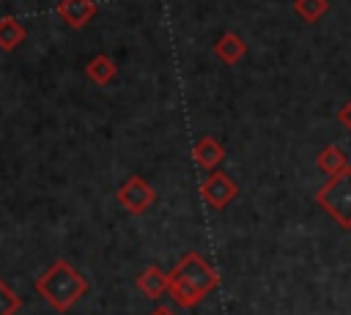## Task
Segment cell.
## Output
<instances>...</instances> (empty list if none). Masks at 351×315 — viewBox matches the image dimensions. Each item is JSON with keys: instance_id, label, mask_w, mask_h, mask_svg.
Returning a JSON list of instances; mask_svg holds the SVG:
<instances>
[{"instance_id": "cell-1", "label": "cell", "mask_w": 351, "mask_h": 315, "mask_svg": "<svg viewBox=\"0 0 351 315\" xmlns=\"http://www.w3.org/2000/svg\"><path fill=\"white\" fill-rule=\"evenodd\" d=\"M167 279H170L167 282L170 299L178 307H184V310L200 304L217 288V282H219V277L214 274V268L197 252H186L178 260V266L173 271H167Z\"/></svg>"}, {"instance_id": "cell-2", "label": "cell", "mask_w": 351, "mask_h": 315, "mask_svg": "<svg viewBox=\"0 0 351 315\" xmlns=\"http://www.w3.org/2000/svg\"><path fill=\"white\" fill-rule=\"evenodd\" d=\"M36 290L55 312H66L88 293V279L69 260H55L36 279Z\"/></svg>"}, {"instance_id": "cell-3", "label": "cell", "mask_w": 351, "mask_h": 315, "mask_svg": "<svg viewBox=\"0 0 351 315\" xmlns=\"http://www.w3.org/2000/svg\"><path fill=\"white\" fill-rule=\"evenodd\" d=\"M315 203L340 225V227H351V167L343 170L340 175L329 178L318 192H315Z\"/></svg>"}, {"instance_id": "cell-4", "label": "cell", "mask_w": 351, "mask_h": 315, "mask_svg": "<svg viewBox=\"0 0 351 315\" xmlns=\"http://www.w3.org/2000/svg\"><path fill=\"white\" fill-rule=\"evenodd\" d=\"M115 197H118L121 208H126L129 214H143V211H148V208L154 205L156 192H154V186H151L145 178L132 175L129 181L121 184V189H118Z\"/></svg>"}, {"instance_id": "cell-5", "label": "cell", "mask_w": 351, "mask_h": 315, "mask_svg": "<svg viewBox=\"0 0 351 315\" xmlns=\"http://www.w3.org/2000/svg\"><path fill=\"white\" fill-rule=\"evenodd\" d=\"M236 194H239L236 181H233L230 175H225L222 170L208 173V178L200 184V197H203L211 208H217V211L228 208V205L233 203V197H236Z\"/></svg>"}, {"instance_id": "cell-6", "label": "cell", "mask_w": 351, "mask_h": 315, "mask_svg": "<svg viewBox=\"0 0 351 315\" xmlns=\"http://www.w3.org/2000/svg\"><path fill=\"white\" fill-rule=\"evenodd\" d=\"M192 159H195V164H197V167H203V170L214 173V170L225 162V148H222V142H219L217 137L203 134V137L192 145Z\"/></svg>"}, {"instance_id": "cell-7", "label": "cell", "mask_w": 351, "mask_h": 315, "mask_svg": "<svg viewBox=\"0 0 351 315\" xmlns=\"http://www.w3.org/2000/svg\"><path fill=\"white\" fill-rule=\"evenodd\" d=\"M58 14H60V19H63L69 27L80 30V27H85V25L93 19L96 3H93V0H60V3H58Z\"/></svg>"}, {"instance_id": "cell-8", "label": "cell", "mask_w": 351, "mask_h": 315, "mask_svg": "<svg viewBox=\"0 0 351 315\" xmlns=\"http://www.w3.org/2000/svg\"><path fill=\"white\" fill-rule=\"evenodd\" d=\"M214 55H217L225 66H236V63L247 55V44H244V38H241L239 33L228 30V33H222V36L217 38V44H214Z\"/></svg>"}, {"instance_id": "cell-9", "label": "cell", "mask_w": 351, "mask_h": 315, "mask_svg": "<svg viewBox=\"0 0 351 315\" xmlns=\"http://www.w3.org/2000/svg\"><path fill=\"white\" fill-rule=\"evenodd\" d=\"M167 271H162L159 266H148V268H143L140 271V277H137V288H140V293L143 296H148V299H159L162 293H167Z\"/></svg>"}, {"instance_id": "cell-10", "label": "cell", "mask_w": 351, "mask_h": 315, "mask_svg": "<svg viewBox=\"0 0 351 315\" xmlns=\"http://www.w3.org/2000/svg\"><path fill=\"white\" fill-rule=\"evenodd\" d=\"M315 167H318L326 178H335V175H340L343 170H348V159H346V153H343L337 145H326V148L318 151Z\"/></svg>"}, {"instance_id": "cell-11", "label": "cell", "mask_w": 351, "mask_h": 315, "mask_svg": "<svg viewBox=\"0 0 351 315\" xmlns=\"http://www.w3.org/2000/svg\"><path fill=\"white\" fill-rule=\"evenodd\" d=\"M115 74H118V66L112 63L110 55H93V58L88 60V66H85V77H88L93 85H107V82L115 79Z\"/></svg>"}, {"instance_id": "cell-12", "label": "cell", "mask_w": 351, "mask_h": 315, "mask_svg": "<svg viewBox=\"0 0 351 315\" xmlns=\"http://www.w3.org/2000/svg\"><path fill=\"white\" fill-rule=\"evenodd\" d=\"M22 41H25V27H22V22L14 19V16H3V19H0V49H3V52H11V49H16Z\"/></svg>"}, {"instance_id": "cell-13", "label": "cell", "mask_w": 351, "mask_h": 315, "mask_svg": "<svg viewBox=\"0 0 351 315\" xmlns=\"http://www.w3.org/2000/svg\"><path fill=\"white\" fill-rule=\"evenodd\" d=\"M293 11H296L299 19H304L307 25H315V22L329 11V0H293Z\"/></svg>"}, {"instance_id": "cell-14", "label": "cell", "mask_w": 351, "mask_h": 315, "mask_svg": "<svg viewBox=\"0 0 351 315\" xmlns=\"http://www.w3.org/2000/svg\"><path fill=\"white\" fill-rule=\"evenodd\" d=\"M22 307V299L0 279V315H16Z\"/></svg>"}, {"instance_id": "cell-15", "label": "cell", "mask_w": 351, "mask_h": 315, "mask_svg": "<svg viewBox=\"0 0 351 315\" xmlns=\"http://www.w3.org/2000/svg\"><path fill=\"white\" fill-rule=\"evenodd\" d=\"M337 121H340L343 129L351 131V101H343V104H340V110H337Z\"/></svg>"}, {"instance_id": "cell-16", "label": "cell", "mask_w": 351, "mask_h": 315, "mask_svg": "<svg viewBox=\"0 0 351 315\" xmlns=\"http://www.w3.org/2000/svg\"><path fill=\"white\" fill-rule=\"evenodd\" d=\"M151 315H176V312H173L170 307H156V310H154Z\"/></svg>"}]
</instances>
